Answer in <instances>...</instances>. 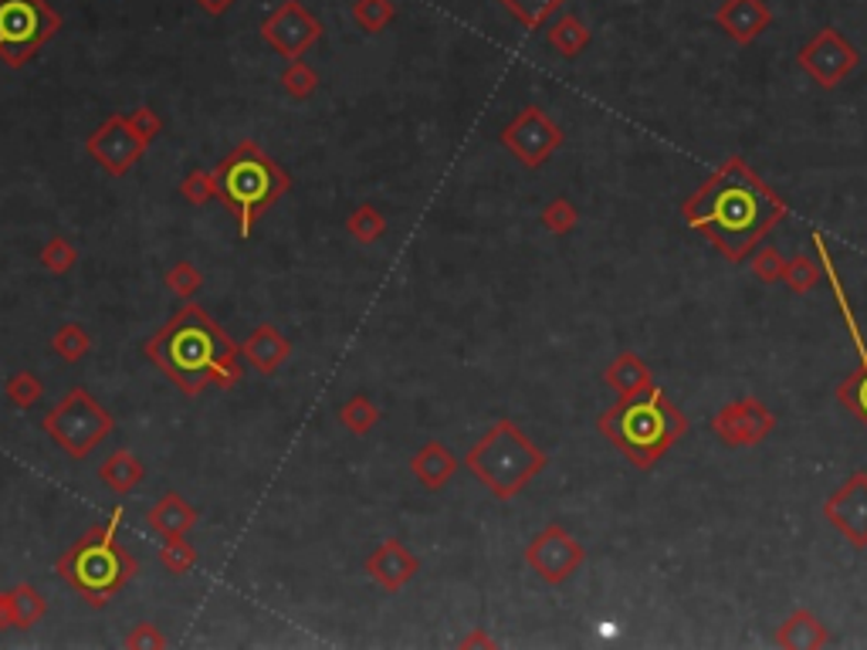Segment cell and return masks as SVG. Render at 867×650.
<instances>
[{
	"label": "cell",
	"instance_id": "9c48e42d",
	"mask_svg": "<svg viewBox=\"0 0 867 650\" xmlns=\"http://www.w3.org/2000/svg\"><path fill=\"white\" fill-rule=\"evenodd\" d=\"M326 24L318 21L302 0H285L275 11L261 21V37L275 55L282 58H302L315 41H323Z\"/></svg>",
	"mask_w": 867,
	"mask_h": 650
},
{
	"label": "cell",
	"instance_id": "44dd1931",
	"mask_svg": "<svg viewBox=\"0 0 867 650\" xmlns=\"http://www.w3.org/2000/svg\"><path fill=\"white\" fill-rule=\"evenodd\" d=\"M604 383H607L617 397H633V393L654 387L648 362L637 356V353H620V356H614V362L604 369Z\"/></svg>",
	"mask_w": 867,
	"mask_h": 650
},
{
	"label": "cell",
	"instance_id": "f546056e",
	"mask_svg": "<svg viewBox=\"0 0 867 650\" xmlns=\"http://www.w3.org/2000/svg\"><path fill=\"white\" fill-rule=\"evenodd\" d=\"M397 18V4L393 0H356L353 4V21L359 31L367 34H380L393 24Z\"/></svg>",
	"mask_w": 867,
	"mask_h": 650
},
{
	"label": "cell",
	"instance_id": "2e32d148",
	"mask_svg": "<svg viewBox=\"0 0 867 650\" xmlns=\"http://www.w3.org/2000/svg\"><path fill=\"white\" fill-rule=\"evenodd\" d=\"M367 573L387 593H400L410 579L421 573V560L400 539H387L383 545H377L367 555Z\"/></svg>",
	"mask_w": 867,
	"mask_h": 650
},
{
	"label": "cell",
	"instance_id": "836d02e7",
	"mask_svg": "<svg viewBox=\"0 0 867 650\" xmlns=\"http://www.w3.org/2000/svg\"><path fill=\"white\" fill-rule=\"evenodd\" d=\"M160 563H163V570L173 573V576H187V573L197 566V549L187 542V535L163 539V545H160Z\"/></svg>",
	"mask_w": 867,
	"mask_h": 650
},
{
	"label": "cell",
	"instance_id": "603a6c76",
	"mask_svg": "<svg viewBox=\"0 0 867 650\" xmlns=\"http://www.w3.org/2000/svg\"><path fill=\"white\" fill-rule=\"evenodd\" d=\"M147 478V468H143V461L136 457L132 451H112L102 464H99V481L116 491V495H129L136 485H140Z\"/></svg>",
	"mask_w": 867,
	"mask_h": 650
},
{
	"label": "cell",
	"instance_id": "4fadbf2b",
	"mask_svg": "<svg viewBox=\"0 0 867 650\" xmlns=\"http://www.w3.org/2000/svg\"><path fill=\"white\" fill-rule=\"evenodd\" d=\"M800 68L820 85V88H834L841 85L854 68H857V48L837 31V28H824L813 41H806L800 48Z\"/></svg>",
	"mask_w": 867,
	"mask_h": 650
},
{
	"label": "cell",
	"instance_id": "5bb4252c",
	"mask_svg": "<svg viewBox=\"0 0 867 650\" xmlns=\"http://www.w3.org/2000/svg\"><path fill=\"white\" fill-rule=\"evenodd\" d=\"M712 431L718 434L722 444L728 447H749V444H759L766 441L772 431H776V416L772 410L756 400V397H743L736 403L722 407L715 416H712Z\"/></svg>",
	"mask_w": 867,
	"mask_h": 650
},
{
	"label": "cell",
	"instance_id": "ba28073f",
	"mask_svg": "<svg viewBox=\"0 0 867 650\" xmlns=\"http://www.w3.org/2000/svg\"><path fill=\"white\" fill-rule=\"evenodd\" d=\"M62 31V14L48 0H0V62L24 68Z\"/></svg>",
	"mask_w": 867,
	"mask_h": 650
},
{
	"label": "cell",
	"instance_id": "ac0fdd59",
	"mask_svg": "<svg viewBox=\"0 0 867 650\" xmlns=\"http://www.w3.org/2000/svg\"><path fill=\"white\" fill-rule=\"evenodd\" d=\"M289 356H292V343L271 322H261L258 329H251V336L241 343V359L251 369H258L261 377H275Z\"/></svg>",
	"mask_w": 867,
	"mask_h": 650
},
{
	"label": "cell",
	"instance_id": "bcb514c9",
	"mask_svg": "<svg viewBox=\"0 0 867 650\" xmlns=\"http://www.w3.org/2000/svg\"><path fill=\"white\" fill-rule=\"evenodd\" d=\"M462 647H495V640H491V637H485V633H478V630H475V633H468V637H465V640H462Z\"/></svg>",
	"mask_w": 867,
	"mask_h": 650
},
{
	"label": "cell",
	"instance_id": "d6986e66",
	"mask_svg": "<svg viewBox=\"0 0 867 650\" xmlns=\"http://www.w3.org/2000/svg\"><path fill=\"white\" fill-rule=\"evenodd\" d=\"M147 522L160 539H176V535H187L197 526V508L184 495L166 491L147 512Z\"/></svg>",
	"mask_w": 867,
	"mask_h": 650
},
{
	"label": "cell",
	"instance_id": "7a4b0ae2",
	"mask_svg": "<svg viewBox=\"0 0 867 650\" xmlns=\"http://www.w3.org/2000/svg\"><path fill=\"white\" fill-rule=\"evenodd\" d=\"M143 353L187 397H197L207 387L231 390L245 377L241 346L194 302H187L156 336H150Z\"/></svg>",
	"mask_w": 867,
	"mask_h": 650
},
{
	"label": "cell",
	"instance_id": "8992f818",
	"mask_svg": "<svg viewBox=\"0 0 867 650\" xmlns=\"http://www.w3.org/2000/svg\"><path fill=\"white\" fill-rule=\"evenodd\" d=\"M465 468L498 498L509 501L516 498L535 475L545 468V454L532 444V437L512 424L498 421L488 427V434L465 454Z\"/></svg>",
	"mask_w": 867,
	"mask_h": 650
},
{
	"label": "cell",
	"instance_id": "5b68a950",
	"mask_svg": "<svg viewBox=\"0 0 867 650\" xmlns=\"http://www.w3.org/2000/svg\"><path fill=\"white\" fill-rule=\"evenodd\" d=\"M217 201L238 217V235L251 238L254 220L289 194L292 176L271 160L258 143L245 139L231 153H227L217 170Z\"/></svg>",
	"mask_w": 867,
	"mask_h": 650
},
{
	"label": "cell",
	"instance_id": "cb8c5ba5",
	"mask_svg": "<svg viewBox=\"0 0 867 650\" xmlns=\"http://www.w3.org/2000/svg\"><path fill=\"white\" fill-rule=\"evenodd\" d=\"M827 630L810 610H796L793 617L783 620V627L776 630V643L793 647V650H813V647H827Z\"/></svg>",
	"mask_w": 867,
	"mask_h": 650
},
{
	"label": "cell",
	"instance_id": "ab89813d",
	"mask_svg": "<svg viewBox=\"0 0 867 650\" xmlns=\"http://www.w3.org/2000/svg\"><path fill=\"white\" fill-rule=\"evenodd\" d=\"M180 194L187 197V204L194 207H204L217 197V176L214 170H191L184 176V183H180Z\"/></svg>",
	"mask_w": 867,
	"mask_h": 650
},
{
	"label": "cell",
	"instance_id": "60d3db41",
	"mask_svg": "<svg viewBox=\"0 0 867 650\" xmlns=\"http://www.w3.org/2000/svg\"><path fill=\"white\" fill-rule=\"evenodd\" d=\"M783 271H787V261L776 248H759V254L752 258V274L759 282L772 285V282H783Z\"/></svg>",
	"mask_w": 867,
	"mask_h": 650
},
{
	"label": "cell",
	"instance_id": "30bf717a",
	"mask_svg": "<svg viewBox=\"0 0 867 650\" xmlns=\"http://www.w3.org/2000/svg\"><path fill=\"white\" fill-rule=\"evenodd\" d=\"M501 147H506L522 166L535 170L563 147V129L539 106H525L506 129H501Z\"/></svg>",
	"mask_w": 867,
	"mask_h": 650
},
{
	"label": "cell",
	"instance_id": "d6a6232c",
	"mask_svg": "<svg viewBox=\"0 0 867 650\" xmlns=\"http://www.w3.org/2000/svg\"><path fill=\"white\" fill-rule=\"evenodd\" d=\"M282 88H285V96L295 99V102H305L315 96V88H318V75L308 62L302 58H292L282 72Z\"/></svg>",
	"mask_w": 867,
	"mask_h": 650
},
{
	"label": "cell",
	"instance_id": "8fae6325",
	"mask_svg": "<svg viewBox=\"0 0 867 650\" xmlns=\"http://www.w3.org/2000/svg\"><path fill=\"white\" fill-rule=\"evenodd\" d=\"M525 563L542 583L560 586L586 563V549L563 526L553 522L525 545Z\"/></svg>",
	"mask_w": 867,
	"mask_h": 650
},
{
	"label": "cell",
	"instance_id": "8d00e7d4",
	"mask_svg": "<svg viewBox=\"0 0 867 650\" xmlns=\"http://www.w3.org/2000/svg\"><path fill=\"white\" fill-rule=\"evenodd\" d=\"M201 285H204V274H201V268H197L194 261H176V264L166 271V289H170L176 299H184V302H191V299L201 292Z\"/></svg>",
	"mask_w": 867,
	"mask_h": 650
},
{
	"label": "cell",
	"instance_id": "f6af8a7d",
	"mask_svg": "<svg viewBox=\"0 0 867 650\" xmlns=\"http://www.w3.org/2000/svg\"><path fill=\"white\" fill-rule=\"evenodd\" d=\"M14 620H11V607H8V593L0 589V630H11Z\"/></svg>",
	"mask_w": 867,
	"mask_h": 650
},
{
	"label": "cell",
	"instance_id": "7c38bea8",
	"mask_svg": "<svg viewBox=\"0 0 867 650\" xmlns=\"http://www.w3.org/2000/svg\"><path fill=\"white\" fill-rule=\"evenodd\" d=\"M147 139L129 126L126 116H109L93 136L85 139V153L93 156L109 176H126L147 153Z\"/></svg>",
	"mask_w": 867,
	"mask_h": 650
},
{
	"label": "cell",
	"instance_id": "4dcf8cb0",
	"mask_svg": "<svg viewBox=\"0 0 867 650\" xmlns=\"http://www.w3.org/2000/svg\"><path fill=\"white\" fill-rule=\"evenodd\" d=\"M52 349L65 362H82L88 353H93V339H88V333L82 329L78 322H65V325H58L55 336H52Z\"/></svg>",
	"mask_w": 867,
	"mask_h": 650
},
{
	"label": "cell",
	"instance_id": "d590c367",
	"mask_svg": "<svg viewBox=\"0 0 867 650\" xmlns=\"http://www.w3.org/2000/svg\"><path fill=\"white\" fill-rule=\"evenodd\" d=\"M75 264H78V248H75L65 235L48 238V245L41 248V268H44V271H52V274H68Z\"/></svg>",
	"mask_w": 867,
	"mask_h": 650
},
{
	"label": "cell",
	"instance_id": "6da1fadb",
	"mask_svg": "<svg viewBox=\"0 0 867 650\" xmlns=\"http://www.w3.org/2000/svg\"><path fill=\"white\" fill-rule=\"evenodd\" d=\"M783 217L787 204L739 156L722 163V170L684 201V220L728 261H743Z\"/></svg>",
	"mask_w": 867,
	"mask_h": 650
},
{
	"label": "cell",
	"instance_id": "7bdbcfd3",
	"mask_svg": "<svg viewBox=\"0 0 867 650\" xmlns=\"http://www.w3.org/2000/svg\"><path fill=\"white\" fill-rule=\"evenodd\" d=\"M126 119H129V126H132L136 132H140V136L147 139V143H153V139L163 132V119H160V112H156V109H150V106L132 109Z\"/></svg>",
	"mask_w": 867,
	"mask_h": 650
},
{
	"label": "cell",
	"instance_id": "f35d334b",
	"mask_svg": "<svg viewBox=\"0 0 867 650\" xmlns=\"http://www.w3.org/2000/svg\"><path fill=\"white\" fill-rule=\"evenodd\" d=\"M539 220H542V227H545V230H550V235L563 238V235H570V230L576 227L579 214H576V207H573L566 197H553L550 204L542 207Z\"/></svg>",
	"mask_w": 867,
	"mask_h": 650
},
{
	"label": "cell",
	"instance_id": "484cf974",
	"mask_svg": "<svg viewBox=\"0 0 867 650\" xmlns=\"http://www.w3.org/2000/svg\"><path fill=\"white\" fill-rule=\"evenodd\" d=\"M8 607H11L14 630H31L44 614H48V603H44V596L31 583L8 589Z\"/></svg>",
	"mask_w": 867,
	"mask_h": 650
},
{
	"label": "cell",
	"instance_id": "b9f144b4",
	"mask_svg": "<svg viewBox=\"0 0 867 650\" xmlns=\"http://www.w3.org/2000/svg\"><path fill=\"white\" fill-rule=\"evenodd\" d=\"M126 647L129 650H163L166 647V637L160 633L156 624H136L129 633H126Z\"/></svg>",
	"mask_w": 867,
	"mask_h": 650
},
{
	"label": "cell",
	"instance_id": "83f0119b",
	"mask_svg": "<svg viewBox=\"0 0 867 650\" xmlns=\"http://www.w3.org/2000/svg\"><path fill=\"white\" fill-rule=\"evenodd\" d=\"M346 230H349V238L359 241V245H377L387 235V217L373 204H359L346 217Z\"/></svg>",
	"mask_w": 867,
	"mask_h": 650
},
{
	"label": "cell",
	"instance_id": "d4e9b609",
	"mask_svg": "<svg viewBox=\"0 0 867 650\" xmlns=\"http://www.w3.org/2000/svg\"><path fill=\"white\" fill-rule=\"evenodd\" d=\"M545 41H550V48L563 58H576L586 52V44H589V28L576 18V14H563L550 24V31H545Z\"/></svg>",
	"mask_w": 867,
	"mask_h": 650
},
{
	"label": "cell",
	"instance_id": "e575fe53",
	"mask_svg": "<svg viewBox=\"0 0 867 650\" xmlns=\"http://www.w3.org/2000/svg\"><path fill=\"white\" fill-rule=\"evenodd\" d=\"M820 278H824V268H820V258H810V254H796L787 261V271H783V282L793 289V292H810Z\"/></svg>",
	"mask_w": 867,
	"mask_h": 650
},
{
	"label": "cell",
	"instance_id": "277c9868",
	"mask_svg": "<svg viewBox=\"0 0 867 650\" xmlns=\"http://www.w3.org/2000/svg\"><path fill=\"white\" fill-rule=\"evenodd\" d=\"M122 516H126L122 505H116L102 526H93L75 545H68L58 555L55 566V573L96 610L109 607V599L136 576V560L119 542Z\"/></svg>",
	"mask_w": 867,
	"mask_h": 650
},
{
	"label": "cell",
	"instance_id": "e0dca14e",
	"mask_svg": "<svg viewBox=\"0 0 867 650\" xmlns=\"http://www.w3.org/2000/svg\"><path fill=\"white\" fill-rule=\"evenodd\" d=\"M715 24L736 44H752L772 24V11L766 0H722Z\"/></svg>",
	"mask_w": 867,
	"mask_h": 650
},
{
	"label": "cell",
	"instance_id": "4316f807",
	"mask_svg": "<svg viewBox=\"0 0 867 650\" xmlns=\"http://www.w3.org/2000/svg\"><path fill=\"white\" fill-rule=\"evenodd\" d=\"M380 407L367 397V393H356L349 397L343 407H339V424L353 434V437H367L370 431H377L380 424Z\"/></svg>",
	"mask_w": 867,
	"mask_h": 650
},
{
	"label": "cell",
	"instance_id": "74e56055",
	"mask_svg": "<svg viewBox=\"0 0 867 650\" xmlns=\"http://www.w3.org/2000/svg\"><path fill=\"white\" fill-rule=\"evenodd\" d=\"M4 393H8V400H11L18 410H31V407L44 397V383H41V377L31 373V369H18V373L8 380Z\"/></svg>",
	"mask_w": 867,
	"mask_h": 650
},
{
	"label": "cell",
	"instance_id": "ffe728a7",
	"mask_svg": "<svg viewBox=\"0 0 867 650\" xmlns=\"http://www.w3.org/2000/svg\"><path fill=\"white\" fill-rule=\"evenodd\" d=\"M462 468V461L454 457V451L451 447H444L441 441H427L418 454H414V461H410V472H414V478L427 488V491H441L451 478H454V472Z\"/></svg>",
	"mask_w": 867,
	"mask_h": 650
},
{
	"label": "cell",
	"instance_id": "1f68e13d",
	"mask_svg": "<svg viewBox=\"0 0 867 650\" xmlns=\"http://www.w3.org/2000/svg\"><path fill=\"white\" fill-rule=\"evenodd\" d=\"M837 400L857 416L860 424H867V353L860 356V366L837 387Z\"/></svg>",
	"mask_w": 867,
	"mask_h": 650
},
{
	"label": "cell",
	"instance_id": "52a82bcc",
	"mask_svg": "<svg viewBox=\"0 0 867 650\" xmlns=\"http://www.w3.org/2000/svg\"><path fill=\"white\" fill-rule=\"evenodd\" d=\"M44 434H48L68 457L85 461L116 427L112 413L82 387L68 390L41 421Z\"/></svg>",
	"mask_w": 867,
	"mask_h": 650
},
{
	"label": "cell",
	"instance_id": "3957f363",
	"mask_svg": "<svg viewBox=\"0 0 867 650\" xmlns=\"http://www.w3.org/2000/svg\"><path fill=\"white\" fill-rule=\"evenodd\" d=\"M600 431L630 464L651 468L689 434V416L668 400L664 390L648 387L633 397H620L610 410H604Z\"/></svg>",
	"mask_w": 867,
	"mask_h": 650
},
{
	"label": "cell",
	"instance_id": "9a60e30c",
	"mask_svg": "<svg viewBox=\"0 0 867 650\" xmlns=\"http://www.w3.org/2000/svg\"><path fill=\"white\" fill-rule=\"evenodd\" d=\"M827 522L857 549L867 545V475H850L827 501H824Z\"/></svg>",
	"mask_w": 867,
	"mask_h": 650
},
{
	"label": "cell",
	"instance_id": "f1b7e54d",
	"mask_svg": "<svg viewBox=\"0 0 867 650\" xmlns=\"http://www.w3.org/2000/svg\"><path fill=\"white\" fill-rule=\"evenodd\" d=\"M501 8H506L522 28H529V31H535V28H542L545 21H550L566 0H498Z\"/></svg>",
	"mask_w": 867,
	"mask_h": 650
},
{
	"label": "cell",
	"instance_id": "ee69618b",
	"mask_svg": "<svg viewBox=\"0 0 867 650\" xmlns=\"http://www.w3.org/2000/svg\"><path fill=\"white\" fill-rule=\"evenodd\" d=\"M194 4L204 11V14H210V18H220V14H227L231 11L238 0H194Z\"/></svg>",
	"mask_w": 867,
	"mask_h": 650
},
{
	"label": "cell",
	"instance_id": "7402d4cb",
	"mask_svg": "<svg viewBox=\"0 0 867 650\" xmlns=\"http://www.w3.org/2000/svg\"><path fill=\"white\" fill-rule=\"evenodd\" d=\"M813 248H816L820 268H824V278H827L831 289H834V299H837V308H841V315H844L847 333H850V339H854L857 353L864 356V353H867V346H864V336H860V322H857V312H854V305H850V299H847V289H844L841 274H837V264H834L831 245L824 241V235H816V230H813Z\"/></svg>",
	"mask_w": 867,
	"mask_h": 650
}]
</instances>
